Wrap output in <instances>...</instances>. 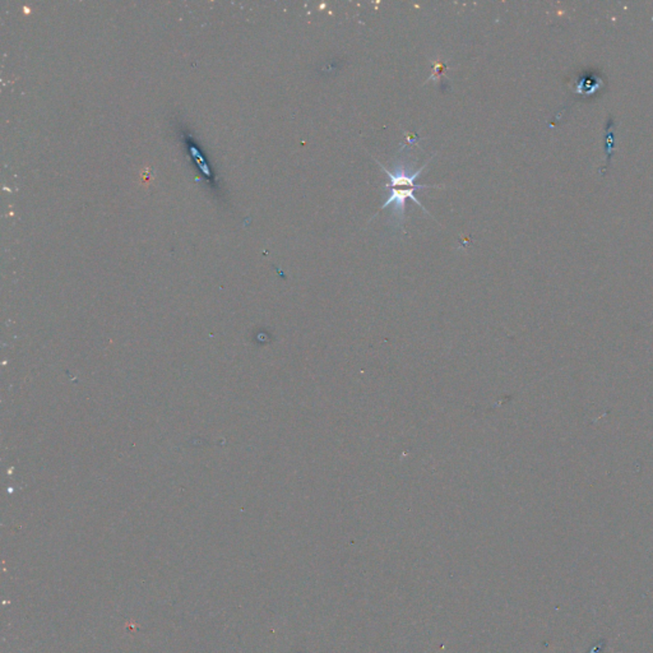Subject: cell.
<instances>
[{"mask_svg":"<svg viewBox=\"0 0 653 653\" xmlns=\"http://www.w3.org/2000/svg\"><path fill=\"white\" fill-rule=\"evenodd\" d=\"M392 191H391V195L388 198V201L385 202L384 204L380 207V210H384L387 207L392 206L393 207L394 213L396 216L400 218V224H402L403 218H405V206H406V198H411L412 201L415 202L418 206H420L421 208L422 204H420V202L416 199L415 197V191L416 189H424V188H433V186H427V185H416L413 188H410V189H403V188H397V186H391Z\"/></svg>","mask_w":653,"mask_h":653,"instance_id":"cell-1","label":"cell"},{"mask_svg":"<svg viewBox=\"0 0 653 653\" xmlns=\"http://www.w3.org/2000/svg\"><path fill=\"white\" fill-rule=\"evenodd\" d=\"M444 68H445V64H438V63H436V73H434L433 76L430 77L429 79H431V78H436L438 75H443Z\"/></svg>","mask_w":653,"mask_h":653,"instance_id":"cell-2","label":"cell"}]
</instances>
